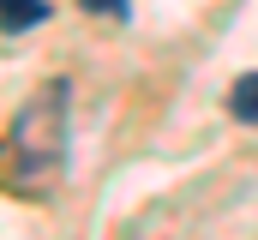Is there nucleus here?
<instances>
[{
	"mask_svg": "<svg viewBox=\"0 0 258 240\" xmlns=\"http://www.w3.org/2000/svg\"><path fill=\"white\" fill-rule=\"evenodd\" d=\"M228 114L246 120V126H258V72H240V78H234V90H228Z\"/></svg>",
	"mask_w": 258,
	"mask_h": 240,
	"instance_id": "nucleus-2",
	"label": "nucleus"
},
{
	"mask_svg": "<svg viewBox=\"0 0 258 240\" xmlns=\"http://www.w3.org/2000/svg\"><path fill=\"white\" fill-rule=\"evenodd\" d=\"M12 156L24 174H48L66 156V84H42L18 114H12Z\"/></svg>",
	"mask_w": 258,
	"mask_h": 240,
	"instance_id": "nucleus-1",
	"label": "nucleus"
},
{
	"mask_svg": "<svg viewBox=\"0 0 258 240\" xmlns=\"http://www.w3.org/2000/svg\"><path fill=\"white\" fill-rule=\"evenodd\" d=\"M84 12H108V18H126V0H78Z\"/></svg>",
	"mask_w": 258,
	"mask_h": 240,
	"instance_id": "nucleus-4",
	"label": "nucleus"
},
{
	"mask_svg": "<svg viewBox=\"0 0 258 240\" xmlns=\"http://www.w3.org/2000/svg\"><path fill=\"white\" fill-rule=\"evenodd\" d=\"M0 18H6V30L18 36V30H30V24L48 18V0H0Z\"/></svg>",
	"mask_w": 258,
	"mask_h": 240,
	"instance_id": "nucleus-3",
	"label": "nucleus"
}]
</instances>
